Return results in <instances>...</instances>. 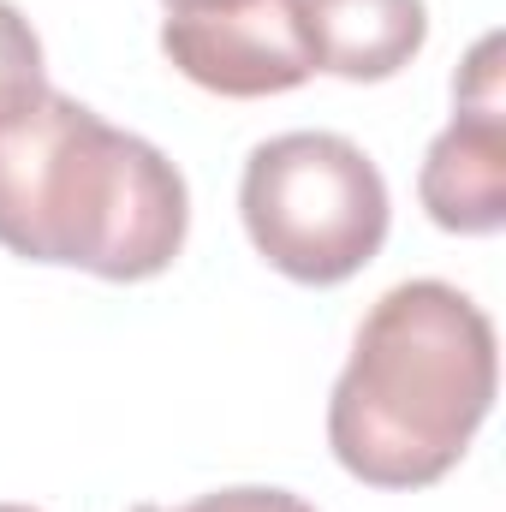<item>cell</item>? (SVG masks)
<instances>
[{
  "label": "cell",
  "instance_id": "obj_1",
  "mask_svg": "<svg viewBox=\"0 0 506 512\" xmlns=\"http://www.w3.org/2000/svg\"><path fill=\"white\" fill-rule=\"evenodd\" d=\"M185 173L66 90L0 126V245L96 280H155L185 251Z\"/></svg>",
  "mask_w": 506,
  "mask_h": 512
},
{
  "label": "cell",
  "instance_id": "obj_2",
  "mask_svg": "<svg viewBox=\"0 0 506 512\" xmlns=\"http://www.w3.org/2000/svg\"><path fill=\"white\" fill-rule=\"evenodd\" d=\"M501 352L483 304L447 280H399L358 322L328 399V447L370 489L441 483L495 411Z\"/></svg>",
  "mask_w": 506,
  "mask_h": 512
},
{
  "label": "cell",
  "instance_id": "obj_3",
  "mask_svg": "<svg viewBox=\"0 0 506 512\" xmlns=\"http://www.w3.org/2000/svg\"><path fill=\"white\" fill-rule=\"evenodd\" d=\"M256 256L298 286H340L387 245V179L340 131H280L256 143L239 179Z\"/></svg>",
  "mask_w": 506,
  "mask_h": 512
},
{
  "label": "cell",
  "instance_id": "obj_4",
  "mask_svg": "<svg viewBox=\"0 0 506 512\" xmlns=\"http://www.w3.org/2000/svg\"><path fill=\"white\" fill-rule=\"evenodd\" d=\"M501 30H489L459 78H453V120L429 143L417 167V197L441 233L489 239L506 227V90H501Z\"/></svg>",
  "mask_w": 506,
  "mask_h": 512
},
{
  "label": "cell",
  "instance_id": "obj_5",
  "mask_svg": "<svg viewBox=\"0 0 506 512\" xmlns=\"http://www.w3.org/2000/svg\"><path fill=\"white\" fill-rule=\"evenodd\" d=\"M161 54L197 90L233 96V102L286 96L316 72L310 48H304V30L292 18V0H191V6H167Z\"/></svg>",
  "mask_w": 506,
  "mask_h": 512
},
{
  "label": "cell",
  "instance_id": "obj_6",
  "mask_svg": "<svg viewBox=\"0 0 506 512\" xmlns=\"http://www.w3.org/2000/svg\"><path fill=\"white\" fill-rule=\"evenodd\" d=\"M310 66L346 84H381L405 72L429 42L423 0H292Z\"/></svg>",
  "mask_w": 506,
  "mask_h": 512
},
{
  "label": "cell",
  "instance_id": "obj_7",
  "mask_svg": "<svg viewBox=\"0 0 506 512\" xmlns=\"http://www.w3.org/2000/svg\"><path fill=\"white\" fill-rule=\"evenodd\" d=\"M42 90H48L42 36L30 30V18H24L12 0H0V126L18 120Z\"/></svg>",
  "mask_w": 506,
  "mask_h": 512
},
{
  "label": "cell",
  "instance_id": "obj_8",
  "mask_svg": "<svg viewBox=\"0 0 506 512\" xmlns=\"http://www.w3.org/2000/svg\"><path fill=\"white\" fill-rule=\"evenodd\" d=\"M131 512H316L304 495L292 489H262V483H245V489H215V495H197L185 507H155V501H137Z\"/></svg>",
  "mask_w": 506,
  "mask_h": 512
},
{
  "label": "cell",
  "instance_id": "obj_9",
  "mask_svg": "<svg viewBox=\"0 0 506 512\" xmlns=\"http://www.w3.org/2000/svg\"><path fill=\"white\" fill-rule=\"evenodd\" d=\"M0 512H36V507H18V501H0Z\"/></svg>",
  "mask_w": 506,
  "mask_h": 512
},
{
  "label": "cell",
  "instance_id": "obj_10",
  "mask_svg": "<svg viewBox=\"0 0 506 512\" xmlns=\"http://www.w3.org/2000/svg\"><path fill=\"white\" fill-rule=\"evenodd\" d=\"M167 6H191V0H167Z\"/></svg>",
  "mask_w": 506,
  "mask_h": 512
}]
</instances>
